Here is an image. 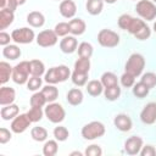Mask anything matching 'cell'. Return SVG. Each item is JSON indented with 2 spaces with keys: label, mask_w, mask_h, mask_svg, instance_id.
Listing matches in <instances>:
<instances>
[{
  "label": "cell",
  "mask_w": 156,
  "mask_h": 156,
  "mask_svg": "<svg viewBox=\"0 0 156 156\" xmlns=\"http://www.w3.org/2000/svg\"><path fill=\"white\" fill-rule=\"evenodd\" d=\"M118 27L133 34L138 40H146L151 35V29L143 20L134 18L127 13H123L118 17Z\"/></svg>",
  "instance_id": "6da1fadb"
},
{
  "label": "cell",
  "mask_w": 156,
  "mask_h": 156,
  "mask_svg": "<svg viewBox=\"0 0 156 156\" xmlns=\"http://www.w3.org/2000/svg\"><path fill=\"white\" fill-rule=\"evenodd\" d=\"M71 76V71L67 66L60 65L56 67L49 68V71L45 73V82L49 84H56V83H62L68 79Z\"/></svg>",
  "instance_id": "7a4b0ae2"
},
{
  "label": "cell",
  "mask_w": 156,
  "mask_h": 156,
  "mask_svg": "<svg viewBox=\"0 0 156 156\" xmlns=\"http://www.w3.org/2000/svg\"><path fill=\"white\" fill-rule=\"evenodd\" d=\"M144 67H145V58H144V56L141 54L135 52V54H132L129 56V58L127 60L124 69H126V72L133 74L134 77H138V76H140L143 73Z\"/></svg>",
  "instance_id": "3957f363"
},
{
  "label": "cell",
  "mask_w": 156,
  "mask_h": 156,
  "mask_svg": "<svg viewBox=\"0 0 156 156\" xmlns=\"http://www.w3.org/2000/svg\"><path fill=\"white\" fill-rule=\"evenodd\" d=\"M105 126L99 121H93L82 128V136L87 140H94L105 134Z\"/></svg>",
  "instance_id": "277c9868"
},
{
  "label": "cell",
  "mask_w": 156,
  "mask_h": 156,
  "mask_svg": "<svg viewBox=\"0 0 156 156\" xmlns=\"http://www.w3.org/2000/svg\"><path fill=\"white\" fill-rule=\"evenodd\" d=\"M44 115L51 123H60L66 117L65 108L57 102H49L44 110Z\"/></svg>",
  "instance_id": "5b68a950"
},
{
  "label": "cell",
  "mask_w": 156,
  "mask_h": 156,
  "mask_svg": "<svg viewBox=\"0 0 156 156\" xmlns=\"http://www.w3.org/2000/svg\"><path fill=\"white\" fill-rule=\"evenodd\" d=\"M135 11L146 21H152L156 17V5L150 0H139L136 2Z\"/></svg>",
  "instance_id": "8992f818"
},
{
  "label": "cell",
  "mask_w": 156,
  "mask_h": 156,
  "mask_svg": "<svg viewBox=\"0 0 156 156\" xmlns=\"http://www.w3.org/2000/svg\"><path fill=\"white\" fill-rule=\"evenodd\" d=\"M30 73V68H29V61H21L20 63H17L13 69H12V80L16 84H24L28 82V77Z\"/></svg>",
  "instance_id": "52a82bcc"
},
{
  "label": "cell",
  "mask_w": 156,
  "mask_h": 156,
  "mask_svg": "<svg viewBox=\"0 0 156 156\" xmlns=\"http://www.w3.org/2000/svg\"><path fill=\"white\" fill-rule=\"evenodd\" d=\"M98 41L104 48H115L119 44V35L111 29H101L98 33Z\"/></svg>",
  "instance_id": "ba28073f"
},
{
  "label": "cell",
  "mask_w": 156,
  "mask_h": 156,
  "mask_svg": "<svg viewBox=\"0 0 156 156\" xmlns=\"http://www.w3.org/2000/svg\"><path fill=\"white\" fill-rule=\"evenodd\" d=\"M11 37H12V40L17 44H29L34 40L35 34H34L33 29L23 27V28L13 29L11 33Z\"/></svg>",
  "instance_id": "9c48e42d"
},
{
  "label": "cell",
  "mask_w": 156,
  "mask_h": 156,
  "mask_svg": "<svg viewBox=\"0 0 156 156\" xmlns=\"http://www.w3.org/2000/svg\"><path fill=\"white\" fill-rule=\"evenodd\" d=\"M57 38L58 35L55 33V30L51 29H45L41 30L38 35H37V44L41 48H49V46H54L57 43Z\"/></svg>",
  "instance_id": "30bf717a"
},
{
  "label": "cell",
  "mask_w": 156,
  "mask_h": 156,
  "mask_svg": "<svg viewBox=\"0 0 156 156\" xmlns=\"http://www.w3.org/2000/svg\"><path fill=\"white\" fill-rule=\"evenodd\" d=\"M30 119L28 118L27 113H21V115H17L12 122H11V130L16 134H21L23 133L24 130L28 129V127L30 126Z\"/></svg>",
  "instance_id": "8fae6325"
},
{
  "label": "cell",
  "mask_w": 156,
  "mask_h": 156,
  "mask_svg": "<svg viewBox=\"0 0 156 156\" xmlns=\"http://www.w3.org/2000/svg\"><path fill=\"white\" fill-rule=\"evenodd\" d=\"M140 119L145 124H154L156 122V102H149L140 112Z\"/></svg>",
  "instance_id": "7c38bea8"
},
{
  "label": "cell",
  "mask_w": 156,
  "mask_h": 156,
  "mask_svg": "<svg viewBox=\"0 0 156 156\" xmlns=\"http://www.w3.org/2000/svg\"><path fill=\"white\" fill-rule=\"evenodd\" d=\"M143 147V139L138 135H133L128 138L124 143V151L128 155H138Z\"/></svg>",
  "instance_id": "4fadbf2b"
},
{
  "label": "cell",
  "mask_w": 156,
  "mask_h": 156,
  "mask_svg": "<svg viewBox=\"0 0 156 156\" xmlns=\"http://www.w3.org/2000/svg\"><path fill=\"white\" fill-rule=\"evenodd\" d=\"M113 124L115 127L121 130V132H128L132 129V119L128 115H124V113H119L113 119Z\"/></svg>",
  "instance_id": "5bb4252c"
},
{
  "label": "cell",
  "mask_w": 156,
  "mask_h": 156,
  "mask_svg": "<svg viewBox=\"0 0 156 156\" xmlns=\"http://www.w3.org/2000/svg\"><path fill=\"white\" fill-rule=\"evenodd\" d=\"M77 48H78V41L72 35H66L60 41V49L65 54H72L77 50Z\"/></svg>",
  "instance_id": "9a60e30c"
},
{
  "label": "cell",
  "mask_w": 156,
  "mask_h": 156,
  "mask_svg": "<svg viewBox=\"0 0 156 156\" xmlns=\"http://www.w3.org/2000/svg\"><path fill=\"white\" fill-rule=\"evenodd\" d=\"M58 10L65 18H72L77 12V6L73 0H62Z\"/></svg>",
  "instance_id": "2e32d148"
},
{
  "label": "cell",
  "mask_w": 156,
  "mask_h": 156,
  "mask_svg": "<svg viewBox=\"0 0 156 156\" xmlns=\"http://www.w3.org/2000/svg\"><path fill=\"white\" fill-rule=\"evenodd\" d=\"M16 99V91L13 88L10 87H1L0 88V105H10Z\"/></svg>",
  "instance_id": "e0dca14e"
},
{
  "label": "cell",
  "mask_w": 156,
  "mask_h": 156,
  "mask_svg": "<svg viewBox=\"0 0 156 156\" xmlns=\"http://www.w3.org/2000/svg\"><path fill=\"white\" fill-rule=\"evenodd\" d=\"M27 22L29 26L34 27V28H39L43 27L45 23V17L41 12L39 11H32L27 15Z\"/></svg>",
  "instance_id": "ac0fdd59"
},
{
  "label": "cell",
  "mask_w": 156,
  "mask_h": 156,
  "mask_svg": "<svg viewBox=\"0 0 156 156\" xmlns=\"http://www.w3.org/2000/svg\"><path fill=\"white\" fill-rule=\"evenodd\" d=\"M20 112V108L17 105L15 104H10V105H5L2 106V108L0 110V116L4 121H10L13 119Z\"/></svg>",
  "instance_id": "d6986e66"
},
{
  "label": "cell",
  "mask_w": 156,
  "mask_h": 156,
  "mask_svg": "<svg viewBox=\"0 0 156 156\" xmlns=\"http://www.w3.org/2000/svg\"><path fill=\"white\" fill-rule=\"evenodd\" d=\"M68 24H69V32L73 35H80L87 29V24L82 18H73L68 22Z\"/></svg>",
  "instance_id": "ffe728a7"
},
{
  "label": "cell",
  "mask_w": 156,
  "mask_h": 156,
  "mask_svg": "<svg viewBox=\"0 0 156 156\" xmlns=\"http://www.w3.org/2000/svg\"><path fill=\"white\" fill-rule=\"evenodd\" d=\"M13 20H15L13 11L0 9V29L1 30H4L7 27H10V24L13 22Z\"/></svg>",
  "instance_id": "44dd1931"
},
{
  "label": "cell",
  "mask_w": 156,
  "mask_h": 156,
  "mask_svg": "<svg viewBox=\"0 0 156 156\" xmlns=\"http://www.w3.org/2000/svg\"><path fill=\"white\" fill-rule=\"evenodd\" d=\"M67 101L69 105L72 106H77V105H80L82 101H83V93L80 89L78 88H72L68 90L67 93Z\"/></svg>",
  "instance_id": "7402d4cb"
},
{
  "label": "cell",
  "mask_w": 156,
  "mask_h": 156,
  "mask_svg": "<svg viewBox=\"0 0 156 156\" xmlns=\"http://www.w3.org/2000/svg\"><path fill=\"white\" fill-rule=\"evenodd\" d=\"M21 49L17 46V45H6L4 46L2 49V55L5 58H9V60H17L20 56H21Z\"/></svg>",
  "instance_id": "603a6c76"
},
{
  "label": "cell",
  "mask_w": 156,
  "mask_h": 156,
  "mask_svg": "<svg viewBox=\"0 0 156 156\" xmlns=\"http://www.w3.org/2000/svg\"><path fill=\"white\" fill-rule=\"evenodd\" d=\"M104 85L101 83V80H96V79H93L90 80L88 84H87V91L89 95L91 96H99L102 91H104Z\"/></svg>",
  "instance_id": "cb8c5ba5"
},
{
  "label": "cell",
  "mask_w": 156,
  "mask_h": 156,
  "mask_svg": "<svg viewBox=\"0 0 156 156\" xmlns=\"http://www.w3.org/2000/svg\"><path fill=\"white\" fill-rule=\"evenodd\" d=\"M85 7H87V11L90 15L96 16V15L101 13V11H102L104 0H88L87 4H85Z\"/></svg>",
  "instance_id": "d4e9b609"
},
{
  "label": "cell",
  "mask_w": 156,
  "mask_h": 156,
  "mask_svg": "<svg viewBox=\"0 0 156 156\" xmlns=\"http://www.w3.org/2000/svg\"><path fill=\"white\" fill-rule=\"evenodd\" d=\"M12 69L13 67L10 66V63L1 61L0 62V83L5 84L9 82L10 77H12Z\"/></svg>",
  "instance_id": "484cf974"
},
{
  "label": "cell",
  "mask_w": 156,
  "mask_h": 156,
  "mask_svg": "<svg viewBox=\"0 0 156 156\" xmlns=\"http://www.w3.org/2000/svg\"><path fill=\"white\" fill-rule=\"evenodd\" d=\"M41 93L44 94L48 102H54L58 96V90L54 84H49L41 89Z\"/></svg>",
  "instance_id": "4316f807"
},
{
  "label": "cell",
  "mask_w": 156,
  "mask_h": 156,
  "mask_svg": "<svg viewBox=\"0 0 156 156\" xmlns=\"http://www.w3.org/2000/svg\"><path fill=\"white\" fill-rule=\"evenodd\" d=\"M29 68H30V74L37 77H41L45 72V66L40 60H30Z\"/></svg>",
  "instance_id": "83f0119b"
},
{
  "label": "cell",
  "mask_w": 156,
  "mask_h": 156,
  "mask_svg": "<svg viewBox=\"0 0 156 156\" xmlns=\"http://www.w3.org/2000/svg\"><path fill=\"white\" fill-rule=\"evenodd\" d=\"M77 50H78L79 57H85V58H90L91 55H93V51H94L93 45H91L90 43H87V41L80 43V44L78 45Z\"/></svg>",
  "instance_id": "f1b7e54d"
},
{
  "label": "cell",
  "mask_w": 156,
  "mask_h": 156,
  "mask_svg": "<svg viewBox=\"0 0 156 156\" xmlns=\"http://www.w3.org/2000/svg\"><path fill=\"white\" fill-rule=\"evenodd\" d=\"M90 69V60L85 57H79L74 62V71L80 73H89Z\"/></svg>",
  "instance_id": "f546056e"
},
{
  "label": "cell",
  "mask_w": 156,
  "mask_h": 156,
  "mask_svg": "<svg viewBox=\"0 0 156 156\" xmlns=\"http://www.w3.org/2000/svg\"><path fill=\"white\" fill-rule=\"evenodd\" d=\"M104 95L106 98V100L108 101H115L119 98L121 95V88L119 85H113V87H108V88H105L104 90Z\"/></svg>",
  "instance_id": "4dcf8cb0"
},
{
  "label": "cell",
  "mask_w": 156,
  "mask_h": 156,
  "mask_svg": "<svg viewBox=\"0 0 156 156\" xmlns=\"http://www.w3.org/2000/svg\"><path fill=\"white\" fill-rule=\"evenodd\" d=\"M30 136L35 141H44L48 138V130L44 127H33L30 130Z\"/></svg>",
  "instance_id": "1f68e13d"
},
{
  "label": "cell",
  "mask_w": 156,
  "mask_h": 156,
  "mask_svg": "<svg viewBox=\"0 0 156 156\" xmlns=\"http://www.w3.org/2000/svg\"><path fill=\"white\" fill-rule=\"evenodd\" d=\"M101 83L104 85V88H108V87H113L118 84V79L117 76L112 72H105L101 76Z\"/></svg>",
  "instance_id": "d6a6232c"
},
{
  "label": "cell",
  "mask_w": 156,
  "mask_h": 156,
  "mask_svg": "<svg viewBox=\"0 0 156 156\" xmlns=\"http://www.w3.org/2000/svg\"><path fill=\"white\" fill-rule=\"evenodd\" d=\"M58 151V145L56 140H48L43 146V154L45 156H55Z\"/></svg>",
  "instance_id": "836d02e7"
},
{
  "label": "cell",
  "mask_w": 156,
  "mask_h": 156,
  "mask_svg": "<svg viewBox=\"0 0 156 156\" xmlns=\"http://www.w3.org/2000/svg\"><path fill=\"white\" fill-rule=\"evenodd\" d=\"M150 89L143 83V82H138L133 85V94L138 98V99H143L149 94Z\"/></svg>",
  "instance_id": "e575fe53"
},
{
  "label": "cell",
  "mask_w": 156,
  "mask_h": 156,
  "mask_svg": "<svg viewBox=\"0 0 156 156\" xmlns=\"http://www.w3.org/2000/svg\"><path fill=\"white\" fill-rule=\"evenodd\" d=\"M30 106H34V107H43L48 101L44 96V94L41 91H38V93H34L30 98Z\"/></svg>",
  "instance_id": "d590c367"
},
{
  "label": "cell",
  "mask_w": 156,
  "mask_h": 156,
  "mask_svg": "<svg viewBox=\"0 0 156 156\" xmlns=\"http://www.w3.org/2000/svg\"><path fill=\"white\" fill-rule=\"evenodd\" d=\"M88 74L89 73H80V72L73 71V73H72V82H73V84L77 85V87L85 85L87 80H88Z\"/></svg>",
  "instance_id": "8d00e7d4"
},
{
  "label": "cell",
  "mask_w": 156,
  "mask_h": 156,
  "mask_svg": "<svg viewBox=\"0 0 156 156\" xmlns=\"http://www.w3.org/2000/svg\"><path fill=\"white\" fill-rule=\"evenodd\" d=\"M43 115L44 111L41 110V107H34V106H32L27 112V116L30 119V122H39L43 118Z\"/></svg>",
  "instance_id": "74e56055"
},
{
  "label": "cell",
  "mask_w": 156,
  "mask_h": 156,
  "mask_svg": "<svg viewBox=\"0 0 156 156\" xmlns=\"http://www.w3.org/2000/svg\"><path fill=\"white\" fill-rule=\"evenodd\" d=\"M54 136L57 141H65L69 136V132L66 127L58 126V127H55V129H54Z\"/></svg>",
  "instance_id": "f35d334b"
},
{
  "label": "cell",
  "mask_w": 156,
  "mask_h": 156,
  "mask_svg": "<svg viewBox=\"0 0 156 156\" xmlns=\"http://www.w3.org/2000/svg\"><path fill=\"white\" fill-rule=\"evenodd\" d=\"M140 82H143L149 89H152L156 85V74L154 72H146L141 76Z\"/></svg>",
  "instance_id": "ab89813d"
},
{
  "label": "cell",
  "mask_w": 156,
  "mask_h": 156,
  "mask_svg": "<svg viewBox=\"0 0 156 156\" xmlns=\"http://www.w3.org/2000/svg\"><path fill=\"white\" fill-rule=\"evenodd\" d=\"M54 30H55V33H56L58 37H66L68 33H71V32H69V24H68L67 22H58V23L55 26Z\"/></svg>",
  "instance_id": "60d3db41"
},
{
  "label": "cell",
  "mask_w": 156,
  "mask_h": 156,
  "mask_svg": "<svg viewBox=\"0 0 156 156\" xmlns=\"http://www.w3.org/2000/svg\"><path fill=\"white\" fill-rule=\"evenodd\" d=\"M121 84L124 87V88H132L134 84H135V77L128 72H124L122 76H121Z\"/></svg>",
  "instance_id": "b9f144b4"
},
{
  "label": "cell",
  "mask_w": 156,
  "mask_h": 156,
  "mask_svg": "<svg viewBox=\"0 0 156 156\" xmlns=\"http://www.w3.org/2000/svg\"><path fill=\"white\" fill-rule=\"evenodd\" d=\"M41 78L40 77H37V76H32L28 82H27V88L28 90H32V91H35L38 90L40 87H41Z\"/></svg>",
  "instance_id": "7bdbcfd3"
},
{
  "label": "cell",
  "mask_w": 156,
  "mask_h": 156,
  "mask_svg": "<svg viewBox=\"0 0 156 156\" xmlns=\"http://www.w3.org/2000/svg\"><path fill=\"white\" fill-rule=\"evenodd\" d=\"M101 154H102L101 147L99 145H95V144L89 145L85 149V155L87 156H101Z\"/></svg>",
  "instance_id": "ee69618b"
},
{
  "label": "cell",
  "mask_w": 156,
  "mask_h": 156,
  "mask_svg": "<svg viewBox=\"0 0 156 156\" xmlns=\"http://www.w3.org/2000/svg\"><path fill=\"white\" fill-rule=\"evenodd\" d=\"M17 2L16 0H0V9H5V10H10L13 11L17 9Z\"/></svg>",
  "instance_id": "f6af8a7d"
},
{
  "label": "cell",
  "mask_w": 156,
  "mask_h": 156,
  "mask_svg": "<svg viewBox=\"0 0 156 156\" xmlns=\"http://www.w3.org/2000/svg\"><path fill=\"white\" fill-rule=\"evenodd\" d=\"M11 136H12V134L7 128L2 127L0 129V144H6L7 141H10Z\"/></svg>",
  "instance_id": "bcb514c9"
},
{
  "label": "cell",
  "mask_w": 156,
  "mask_h": 156,
  "mask_svg": "<svg viewBox=\"0 0 156 156\" xmlns=\"http://www.w3.org/2000/svg\"><path fill=\"white\" fill-rule=\"evenodd\" d=\"M141 156H155L156 155V149L152 145H145L140 150Z\"/></svg>",
  "instance_id": "7dc6e473"
},
{
  "label": "cell",
  "mask_w": 156,
  "mask_h": 156,
  "mask_svg": "<svg viewBox=\"0 0 156 156\" xmlns=\"http://www.w3.org/2000/svg\"><path fill=\"white\" fill-rule=\"evenodd\" d=\"M10 40H12V37H11L9 33L1 30V32H0V45H2V46L9 45V44H10Z\"/></svg>",
  "instance_id": "c3c4849f"
},
{
  "label": "cell",
  "mask_w": 156,
  "mask_h": 156,
  "mask_svg": "<svg viewBox=\"0 0 156 156\" xmlns=\"http://www.w3.org/2000/svg\"><path fill=\"white\" fill-rule=\"evenodd\" d=\"M16 2H17V5L20 6V5H23V4L26 2V0H16Z\"/></svg>",
  "instance_id": "681fc988"
},
{
  "label": "cell",
  "mask_w": 156,
  "mask_h": 156,
  "mask_svg": "<svg viewBox=\"0 0 156 156\" xmlns=\"http://www.w3.org/2000/svg\"><path fill=\"white\" fill-rule=\"evenodd\" d=\"M71 155L73 156V155H78V156H82V152H79V151H74V152H71Z\"/></svg>",
  "instance_id": "f907efd6"
},
{
  "label": "cell",
  "mask_w": 156,
  "mask_h": 156,
  "mask_svg": "<svg viewBox=\"0 0 156 156\" xmlns=\"http://www.w3.org/2000/svg\"><path fill=\"white\" fill-rule=\"evenodd\" d=\"M105 2H107V4H115L117 0H104Z\"/></svg>",
  "instance_id": "816d5d0a"
},
{
  "label": "cell",
  "mask_w": 156,
  "mask_h": 156,
  "mask_svg": "<svg viewBox=\"0 0 156 156\" xmlns=\"http://www.w3.org/2000/svg\"><path fill=\"white\" fill-rule=\"evenodd\" d=\"M154 32H155V33H156V22H155V23H154Z\"/></svg>",
  "instance_id": "f5cc1de1"
},
{
  "label": "cell",
  "mask_w": 156,
  "mask_h": 156,
  "mask_svg": "<svg viewBox=\"0 0 156 156\" xmlns=\"http://www.w3.org/2000/svg\"><path fill=\"white\" fill-rule=\"evenodd\" d=\"M154 1H155V2H156V0H154Z\"/></svg>",
  "instance_id": "db71d44e"
}]
</instances>
